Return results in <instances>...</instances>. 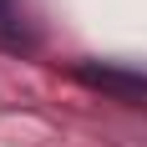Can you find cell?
I'll list each match as a JSON object with an SVG mask.
<instances>
[{
  "label": "cell",
  "mask_w": 147,
  "mask_h": 147,
  "mask_svg": "<svg viewBox=\"0 0 147 147\" xmlns=\"http://www.w3.org/2000/svg\"><path fill=\"white\" fill-rule=\"evenodd\" d=\"M81 81L96 91H112V96H122V102H142L147 96V76L142 71H127V66H112V61H86L81 66Z\"/></svg>",
  "instance_id": "obj_1"
},
{
  "label": "cell",
  "mask_w": 147,
  "mask_h": 147,
  "mask_svg": "<svg viewBox=\"0 0 147 147\" xmlns=\"http://www.w3.org/2000/svg\"><path fill=\"white\" fill-rule=\"evenodd\" d=\"M5 20H10V0H0V26H5Z\"/></svg>",
  "instance_id": "obj_2"
}]
</instances>
